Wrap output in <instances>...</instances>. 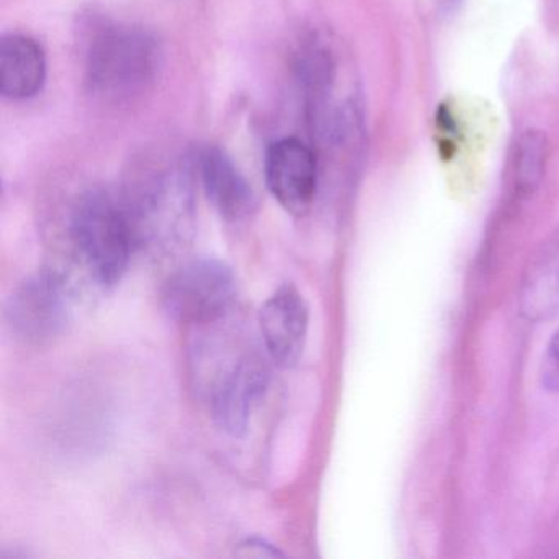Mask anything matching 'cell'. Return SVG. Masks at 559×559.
<instances>
[{
    "label": "cell",
    "instance_id": "obj_14",
    "mask_svg": "<svg viewBox=\"0 0 559 559\" xmlns=\"http://www.w3.org/2000/svg\"><path fill=\"white\" fill-rule=\"evenodd\" d=\"M543 384L549 391H559V332L552 336L543 365Z\"/></svg>",
    "mask_w": 559,
    "mask_h": 559
},
{
    "label": "cell",
    "instance_id": "obj_1",
    "mask_svg": "<svg viewBox=\"0 0 559 559\" xmlns=\"http://www.w3.org/2000/svg\"><path fill=\"white\" fill-rule=\"evenodd\" d=\"M258 349L241 340L222 338L218 333L198 345V366L212 368V374L202 378L212 417L230 437L247 433L251 415L270 385V366Z\"/></svg>",
    "mask_w": 559,
    "mask_h": 559
},
{
    "label": "cell",
    "instance_id": "obj_2",
    "mask_svg": "<svg viewBox=\"0 0 559 559\" xmlns=\"http://www.w3.org/2000/svg\"><path fill=\"white\" fill-rule=\"evenodd\" d=\"M68 235L81 264L103 287L122 281L139 250L126 195L109 189H91L78 199Z\"/></svg>",
    "mask_w": 559,
    "mask_h": 559
},
{
    "label": "cell",
    "instance_id": "obj_10",
    "mask_svg": "<svg viewBox=\"0 0 559 559\" xmlns=\"http://www.w3.org/2000/svg\"><path fill=\"white\" fill-rule=\"evenodd\" d=\"M47 80L44 48L27 35L12 34L0 45V93L9 100L32 99Z\"/></svg>",
    "mask_w": 559,
    "mask_h": 559
},
{
    "label": "cell",
    "instance_id": "obj_5",
    "mask_svg": "<svg viewBox=\"0 0 559 559\" xmlns=\"http://www.w3.org/2000/svg\"><path fill=\"white\" fill-rule=\"evenodd\" d=\"M237 290L230 264L218 258L186 261L163 284L162 306L169 319L207 325L227 316Z\"/></svg>",
    "mask_w": 559,
    "mask_h": 559
},
{
    "label": "cell",
    "instance_id": "obj_7",
    "mask_svg": "<svg viewBox=\"0 0 559 559\" xmlns=\"http://www.w3.org/2000/svg\"><path fill=\"white\" fill-rule=\"evenodd\" d=\"M266 185L273 198L293 215H306L319 188L316 152L297 139L274 142L264 159Z\"/></svg>",
    "mask_w": 559,
    "mask_h": 559
},
{
    "label": "cell",
    "instance_id": "obj_13",
    "mask_svg": "<svg viewBox=\"0 0 559 559\" xmlns=\"http://www.w3.org/2000/svg\"><path fill=\"white\" fill-rule=\"evenodd\" d=\"M235 555L240 558H277V556H283V552L266 539L251 536V538H245L243 542L238 543Z\"/></svg>",
    "mask_w": 559,
    "mask_h": 559
},
{
    "label": "cell",
    "instance_id": "obj_15",
    "mask_svg": "<svg viewBox=\"0 0 559 559\" xmlns=\"http://www.w3.org/2000/svg\"><path fill=\"white\" fill-rule=\"evenodd\" d=\"M461 4H463V0H437L438 11L443 15L456 14Z\"/></svg>",
    "mask_w": 559,
    "mask_h": 559
},
{
    "label": "cell",
    "instance_id": "obj_12",
    "mask_svg": "<svg viewBox=\"0 0 559 559\" xmlns=\"http://www.w3.org/2000/svg\"><path fill=\"white\" fill-rule=\"evenodd\" d=\"M546 153H548L546 139L536 130H526L516 140L512 150V162H510L516 194L528 195L538 188L545 171Z\"/></svg>",
    "mask_w": 559,
    "mask_h": 559
},
{
    "label": "cell",
    "instance_id": "obj_4",
    "mask_svg": "<svg viewBox=\"0 0 559 559\" xmlns=\"http://www.w3.org/2000/svg\"><path fill=\"white\" fill-rule=\"evenodd\" d=\"M132 215L139 250L181 247L192 230V198L178 173L152 171L123 192Z\"/></svg>",
    "mask_w": 559,
    "mask_h": 559
},
{
    "label": "cell",
    "instance_id": "obj_11",
    "mask_svg": "<svg viewBox=\"0 0 559 559\" xmlns=\"http://www.w3.org/2000/svg\"><path fill=\"white\" fill-rule=\"evenodd\" d=\"M523 307L530 316H545L559 309V231L530 271Z\"/></svg>",
    "mask_w": 559,
    "mask_h": 559
},
{
    "label": "cell",
    "instance_id": "obj_9",
    "mask_svg": "<svg viewBox=\"0 0 559 559\" xmlns=\"http://www.w3.org/2000/svg\"><path fill=\"white\" fill-rule=\"evenodd\" d=\"M198 169L205 195L222 218L237 224L254 214L257 194L224 150L205 146L199 153Z\"/></svg>",
    "mask_w": 559,
    "mask_h": 559
},
{
    "label": "cell",
    "instance_id": "obj_3",
    "mask_svg": "<svg viewBox=\"0 0 559 559\" xmlns=\"http://www.w3.org/2000/svg\"><path fill=\"white\" fill-rule=\"evenodd\" d=\"M162 60V47L152 32L132 25H104L87 47V87L107 103L135 99L155 84Z\"/></svg>",
    "mask_w": 559,
    "mask_h": 559
},
{
    "label": "cell",
    "instance_id": "obj_8",
    "mask_svg": "<svg viewBox=\"0 0 559 559\" xmlns=\"http://www.w3.org/2000/svg\"><path fill=\"white\" fill-rule=\"evenodd\" d=\"M309 304L293 284L274 290L260 310V332L267 358L293 368L302 358L309 333Z\"/></svg>",
    "mask_w": 559,
    "mask_h": 559
},
{
    "label": "cell",
    "instance_id": "obj_6",
    "mask_svg": "<svg viewBox=\"0 0 559 559\" xmlns=\"http://www.w3.org/2000/svg\"><path fill=\"white\" fill-rule=\"evenodd\" d=\"M73 293L61 274L41 271L25 277L5 302V323L15 338L32 346L50 345L67 332Z\"/></svg>",
    "mask_w": 559,
    "mask_h": 559
}]
</instances>
